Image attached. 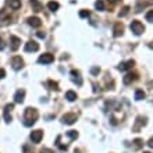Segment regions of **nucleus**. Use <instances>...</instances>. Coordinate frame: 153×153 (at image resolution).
Listing matches in <instances>:
<instances>
[{"mask_svg":"<svg viewBox=\"0 0 153 153\" xmlns=\"http://www.w3.org/2000/svg\"><path fill=\"white\" fill-rule=\"evenodd\" d=\"M38 110L33 107H27L24 111V125L25 127H31L36 123L38 120Z\"/></svg>","mask_w":153,"mask_h":153,"instance_id":"1","label":"nucleus"},{"mask_svg":"<svg viewBox=\"0 0 153 153\" xmlns=\"http://www.w3.org/2000/svg\"><path fill=\"white\" fill-rule=\"evenodd\" d=\"M129 28H131V31H132L135 35H142L143 31H145V27H143L139 21H132L131 25H129Z\"/></svg>","mask_w":153,"mask_h":153,"instance_id":"2","label":"nucleus"},{"mask_svg":"<svg viewBox=\"0 0 153 153\" xmlns=\"http://www.w3.org/2000/svg\"><path fill=\"white\" fill-rule=\"evenodd\" d=\"M76 114L75 113H67V114H64V116L61 117V121L64 123V124H68V125H71V124H74L76 121Z\"/></svg>","mask_w":153,"mask_h":153,"instance_id":"3","label":"nucleus"},{"mask_svg":"<svg viewBox=\"0 0 153 153\" xmlns=\"http://www.w3.org/2000/svg\"><path fill=\"white\" fill-rule=\"evenodd\" d=\"M38 61H39L40 64H50V63L54 61V56L50 54V53H45V54H42V56L38 59Z\"/></svg>","mask_w":153,"mask_h":153,"instance_id":"4","label":"nucleus"},{"mask_svg":"<svg viewBox=\"0 0 153 153\" xmlns=\"http://www.w3.org/2000/svg\"><path fill=\"white\" fill-rule=\"evenodd\" d=\"M11 65H13V68H14V70H21L22 67H24V60H22L20 56L13 57Z\"/></svg>","mask_w":153,"mask_h":153,"instance_id":"5","label":"nucleus"},{"mask_svg":"<svg viewBox=\"0 0 153 153\" xmlns=\"http://www.w3.org/2000/svg\"><path fill=\"white\" fill-rule=\"evenodd\" d=\"M42 138H43V132L40 131V129H36V131H32L31 132V139H32L33 143H39L42 141Z\"/></svg>","mask_w":153,"mask_h":153,"instance_id":"6","label":"nucleus"},{"mask_svg":"<svg viewBox=\"0 0 153 153\" xmlns=\"http://www.w3.org/2000/svg\"><path fill=\"white\" fill-rule=\"evenodd\" d=\"M13 109H14V105H6V107H4V121L6 123H10L13 120V117H11Z\"/></svg>","mask_w":153,"mask_h":153,"instance_id":"7","label":"nucleus"},{"mask_svg":"<svg viewBox=\"0 0 153 153\" xmlns=\"http://www.w3.org/2000/svg\"><path fill=\"white\" fill-rule=\"evenodd\" d=\"M39 50V45L35 40H29L28 43H25V52H38Z\"/></svg>","mask_w":153,"mask_h":153,"instance_id":"8","label":"nucleus"},{"mask_svg":"<svg viewBox=\"0 0 153 153\" xmlns=\"http://www.w3.org/2000/svg\"><path fill=\"white\" fill-rule=\"evenodd\" d=\"M21 45V39L20 38L14 36V35H11L10 36V48H11V50H17V49L20 48Z\"/></svg>","mask_w":153,"mask_h":153,"instance_id":"9","label":"nucleus"},{"mask_svg":"<svg viewBox=\"0 0 153 153\" xmlns=\"http://www.w3.org/2000/svg\"><path fill=\"white\" fill-rule=\"evenodd\" d=\"M24 97H25V91L24 89H18L16 92V95H14V102L16 103H22Z\"/></svg>","mask_w":153,"mask_h":153,"instance_id":"10","label":"nucleus"},{"mask_svg":"<svg viewBox=\"0 0 153 153\" xmlns=\"http://www.w3.org/2000/svg\"><path fill=\"white\" fill-rule=\"evenodd\" d=\"M137 79H138V75H137V74L128 73L127 75L124 76V79H123V81H124V84H125V85H129V84H132L134 81H137Z\"/></svg>","mask_w":153,"mask_h":153,"instance_id":"11","label":"nucleus"},{"mask_svg":"<svg viewBox=\"0 0 153 153\" xmlns=\"http://www.w3.org/2000/svg\"><path fill=\"white\" fill-rule=\"evenodd\" d=\"M134 64H135L134 60H128V61H125V63H121V64L118 65V70H120V71H127V70L132 68Z\"/></svg>","mask_w":153,"mask_h":153,"instance_id":"12","label":"nucleus"},{"mask_svg":"<svg viewBox=\"0 0 153 153\" xmlns=\"http://www.w3.org/2000/svg\"><path fill=\"white\" fill-rule=\"evenodd\" d=\"M28 24L31 27H33V28H39L40 25H42V21L38 17H31V18H28Z\"/></svg>","mask_w":153,"mask_h":153,"instance_id":"13","label":"nucleus"},{"mask_svg":"<svg viewBox=\"0 0 153 153\" xmlns=\"http://www.w3.org/2000/svg\"><path fill=\"white\" fill-rule=\"evenodd\" d=\"M113 32H114V36H120V35H123V32H124V27H123V24H121V22L114 24Z\"/></svg>","mask_w":153,"mask_h":153,"instance_id":"14","label":"nucleus"},{"mask_svg":"<svg viewBox=\"0 0 153 153\" xmlns=\"http://www.w3.org/2000/svg\"><path fill=\"white\" fill-rule=\"evenodd\" d=\"M71 79H73L76 85H82V79H81L79 73H78V71H75V70H73V71H71Z\"/></svg>","mask_w":153,"mask_h":153,"instance_id":"15","label":"nucleus"},{"mask_svg":"<svg viewBox=\"0 0 153 153\" xmlns=\"http://www.w3.org/2000/svg\"><path fill=\"white\" fill-rule=\"evenodd\" d=\"M7 4L13 8V10H18V8L21 7V1H20V0H7Z\"/></svg>","mask_w":153,"mask_h":153,"instance_id":"16","label":"nucleus"},{"mask_svg":"<svg viewBox=\"0 0 153 153\" xmlns=\"http://www.w3.org/2000/svg\"><path fill=\"white\" fill-rule=\"evenodd\" d=\"M59 7H60V4L57 3V1H49L48 3V8L49 10H50V11H57V10H59Z\"/></svg>","mask_w":153,"mask_h":153,"instance_id":"17","label":"nucleus"},{"mask_svg":"<svg viewBox=\"0 0 153 153\" xmlns=\"http://www.w3.org/2000/svg\"><path fill=\"white\" fill-rule=\"evenodd\" d=\"M65 99L70 102H74L76 99V93L74 92V91H67V92H65Z\"/></svg>","mask_w":153,"mask_h":153,"instance_id":"18","label":"nucleus"},{"mask_svg":"<svg viewBox=\"0 0 153 153\" xmlns=\"http://www.w3.org/2000/svg\"><path fill=\"white\" fill-rule=\"evenodd\" d=\"M152 3H153V0H150V1H139V3H138V6H137V10H135V11H137V13L142 11V7L145 8L146 6H149V4H152Z\"/></svg>","mask_w":153,"mask_h":153,"instance_id":"19","label":"nucleus"},{"mask_svg":"<svg viewBox=\"0 0 153 153\" xmlns=\"http://www.w3.org/2000/svg\"><path fill=\"white\" fill-rule=\"evenodd\" d=\"M31 6L33 7L35 11H40V10H42V4H40L38 0H32V1H31Z\"/></svg>","mask_w":153,"mask_h":153,"instance_id":"20","label":"nucleus"},{"mask_svg":"<svg viewBox=\"0 0 153 153\" xmlns=\"http://www.w3.org/2000/svg\"><path fill=\"white\" fill-rule=\"evenodd\" d=\"M145 92H143V91H141V89H138L137 92H135V99H137V100H142V99H145Z\"/></svg>","mask_w":153,"mask_h":153,"instance_id":"21","label":"nucleus"},{"mask_svg":"<svg viewBox=\"0 0 153 153\" xmlns=\"http://www.w3.org/2000/svg\"><path fill=\"white\" fill-rule=\"evenodd\" d=\"M48 86H50V89H53V91H59V84L57 82H54V81H48Z\"/></svg>","mask_w":153,"mask_h":153,"instance_id":"22","label":"nucleus"},{"mask_svg":"<svg viewBox=\"0 0 153 153\" xmlns=\"http://www.w3.org/2000/svg\"><path fill=\"white\" fill-rule=\"evenodd\" d=\"M95 7H96V10H99V11H103V10H105V3H103L102 0H97L96 3H95Z\"/></svg>","mask_w":153,"mask_h":153,"instance_id":"23","label":"nucleus"},{"mask_svg":"<svg viewBox=\"0 0 153 153\" xmlns=\"http://www.w3.org/2000/svg\"><path fill=\"white\" fill-rule=\"evenodd\" d=\"M128 11H129V7L128 6H124V7L121 8V11L118 13V17H125L127 14H128Z\"/></svg>","mask_w":153,"mask_h":153,"instance_id":"24","label":"nucleus"},{"mask_svg":"<svg viewBox=\"0 0 153 153\" xmlns=\"http://www.w3.org/2000/svg\"><path fill=\"white\" fill-rule=\"evenodd\" d=\"M67 135H68L71 139H76V138H78V132H76V131H74V129L68 131V132H67Z\"/></svg>","mask_w":153,"mask_h":153,"instance_id":"25","label":"nucleus"},{"mask_svg":"<svg viewBox=\"0 0 153 153\" xmlns=\"http://www.w3.org/2000/svg\"><path fill=\"white\" fill-rule=\"evenodd\" d=\"M146 21H149V22H153V10H149V11L146 13Z\"/></svg>","mask_w":153,"mask_h":153,"instance_id":"26","label":"nucleus"},{"mask_svg":"<svg viewBox=\"0 0 153 153\" xmlns=\"http://www.w3.org/2000/svg\"><path fill=\"white\" fill-rule=\"evenodd\" d=\"M79 17H81V18H85V17H89V11H88V10H82V11L79 13Z\"/></svg>","mask_w":153,"mask_h":153,"instance_id":"27","label":"nucleus"},{"mask_svg":"<svg viewBox=\"0 0 153 153\" xmlns=\"http://www.w3.org/2000/svg\"><path fill=\"white\" fill-rule=\"evenodd\" d=\"M22 150H24V153H33L28 145H24V146H22Z\"/></svg>","mask_w":153,"mask_h":153,"instance_id":"28","label":"nucleus"},{"mask_svg":"<svg viewBox=\"0 0 153 153\" xmlns=\"http://www.w3.org/2000/svg\"><path fill=\"white\" fill-rule=\"evenodd\" d=\"M99 71H100V68H99V67H93V68L91 70V73H92L93 75H96V74H99Z\"/></svg>","mask_w":153,"mask_h":153,"instance_id":"29","label":"nucleus"},{"mask_svg":"<svg viewBox=\"0 0 153 153\" xmlns=\"http://www.w3.org/2000/svg\"><path fill=\"white\" fill-rule=\"evenodd\" d=\"M40 153H54L52 149H48V148H43V149L40 150Z\"/></svg>","mask_w":153,"mask_h":153,"instance_id":"30","label":"nucleus"},{"mask_svg":"<svg viewBox=\"0 0 153 153\" xmlns=\"http://www.w3.org/2000/svg\"><path fill=\"white\" fill-rule=\"evenodd\" d=\"M135 143H137V145H135L137 146V149L138 148H141L142 146V139H135Z\"/></svg>","mask_w":153,"mask_h":153,"instance_id":"31","label":"nucleus"},{"mask_svg":"<svg viewBox=\"0 0 153 153\" xmlns=\"http://www.w3.org/2000/svg\"><path fill=\"white\" fill-rule=\"evenodd\" d=\"M4 76H6V71L3 68H0V79H3Z\"/></svg>","mask_w":153,"mask_h":153,"instance_id":"32","label":"nucleus"},{"mask_svg":"<svg viewBox=\"0 0 153 153\" xmlns=\"http://www.w3.org/2000/svg\"><path fill=\"white\" fill-rule=\"evenodd\" d=\"M6 48V45H4V42H3V39L0 38V50H3V49Z\"/></svg>","mask_w":153,"mask_h":153,"instance_id":"33","label":"nucleus"},{"mask_svg":"<svg viewBox=\"0 0 153 153\" xmlns=\"http://www.w3.org/2000/svg\"><path fill=\"white\" fill-rule=\"evenodd\" d=\"M148 146H149V148H152V149H153V137L150 138L149 141H148Z\"/></svg>","mask_w":153,"mask_h":153,"instance_id":"34","label":"nucleus"},{"mask_svg":"<svg viewBox=\"0 0 153 153\" xmlns=\"http://www.w3.org/2000/svg\"><path fill=\"white\" fill-rule=\"evenodd\" d=\"M38 38H45V32H38Z\"/></svg>","mask_w":153,"mask_h":153,"instance_id":"35","label":"nucleus"},{"mask_svg":"<svg viewBox=\"0 0 153 153\" xmlns=\"http://www.w3.org/2000/svg\"><path fill=\"white\" fill-rule=\"evenodd\" d=\"M109 1H110V3H111V4H116V3H118L120 0H109Z\"/></svg>","mask_w":153,"mask_h":153,"instance_id":"36","label":"nucleus"},{"mask_svg":"<svg viewBox=\"0 0 153 153\" xmlns=\"http://www.w3.org/2000/svg\"><path fill=\"white\" fill-rule=\"evenodd\" d=\"M143 153H150V152H143Z\"/></svg>","mask_w":153,"mask_h":153,"instance_id":"37","label":"nucleus"}]
</instances>
